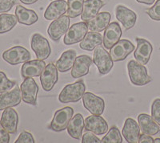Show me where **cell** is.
Masks as SVG:
<instances>
[{"label": "cell", "mask_w": 160, "mask_h": 143, "mask_svg": "<svg viewBox=\"0 0 160 143\" xmlns=\"http://www.w3.org/2000/svg\"><path fill=\"white\" fill-rule=\"evenodd\" d=\"M86 85L82 81L66 85L58 96V101L62 104L75 103L82 98L85 93Z\"/></svg>", "instance_id": "cell-1"}, {"label": "cell", "mask_w": 160, "mask_h": 143, "mask_svg": "<svg viewBox=\"0 0 160 143\" xmlns=\"http://www.w3.org/2000/svg\"><path fill=\"white\" fill-rule=\"evenodd\" d=\"M128 70L130 81L135 85L143 86L152 81V78L148 75L146 67L137 61H129L128 64Z\"/></svg>", "instance_id": "cell-2"}, {"label": "cell", "mask_w": 160, "mask_h": 143, "mask_svg": "<svg viewBox=\"0 0 160 143\" xmlns=\"http://www.w3.org/2000/svg\"><path fill=\"white\" fill-rule=\"evenodd\" d=\"M93 62L98 68V72L102 75L109 73L113 68V61L108 51L101 46L97 47L94 51Z\"/></svg>", "instance_id": "cell-3"}, {"label": "cell", "mask_w": 160, "mask_h": 143, "mask_svg": "<svg viewBox=\"0 0 160 143\" xmlns=\"http://www.w3.org/2000/svg\"><path fill=\"white\" fill-rule=\"evenodd\" d=\"M74 114V109L71 107L67 106L57 110L51 122L50 128L55 132H61L68 128L70 121Z\"/></svg>", "instance_id": "cell-4"}, {"label": "cell", "mask_w": 160, "mask_h": 143, "mask_svg": "<svg viewBox=\"0 0 160 143\" xmlns=\"http://www.w3.org/2000/svg\"><path fill=\"white\" fill-rule=\"evenodd\" d=\"M31 57L30 51L22 46L13 47L2 53V59L11 65L27 62L30 61Z\"/></svg>", "instance_id": "cell-5"}, {"label": "cell", "mask_w": 160, "mask_h": 143, "mask_svg": "<svg viewBox=\"0 0 160 143\" xmlns=\"http://www.w3.org/2000/svg\"><path fill=\"white\" fill-rule=\"evenodd\" d=\"M31 45L32 50L35 51L37 59L45 61L51 55V48L49 42L41 34L35 33L32 35Z\"/></svg>", "instance_id": "cell-6"}, {"label": "cell", "mask_w": 160, "mask_h": 143, "mask_svg": "<svg viewBox=\"0 0 160 143\" xmlns=\"http://www.w3.org/2000/svg\"><path fill=\"white\" fill-rule=\"evenodd\" d=\"M88 27L86 22H80L73 24L66 32L63 43L66 45H72L82 41L88 34Z\"/></svg>", "instance_id": "cell-7"}, {"label": "cell", "mask_w": 160, "mask_h": 143, "mask_svg": "<svg viewBox=\"0 0 160 143\" xmlns=\"http://www.w3.org/2000/svg\"><path fill=\"white\" fill-rule=\"evenodd\" d=\"M69 25L70 17L68 15H62L57 19L53 20L48 29L50 38L54 41H58L68 31Z\"/></svg>", "instance_id": "cell-8"}, {"label": "cell", "mask_w": 160, "mask_h": 143, "mask_svg": "<svg viewBox=\"0 0 160 143\" xmlns=\"http://www.w3.org/2000/svg\"><path fill=\"white\" fill-rule=\"evenodd\" d=\"M21 93L22 101L27 104L31 105H36L37 94L38 93V86L33 77L25 78L21 84Z\"/></svg>", "instance_id": "cell-9"}, {"label": "cell", "mask_w": 160, "mask_h": 143, "mask_svg": "<svg viewBox=\"0 0 160 143\" xmlns=\"http://www.w3.org/2000/svg\"><path fill=\"white\" fill-rule=\"evenodd\" d=\"M135 48V45L128 40H119L110 49V55L113 61H122L125 60Z\"/></svg>", "instance_id": "cell-10"}, {"label": "cell", "mask_w": 160, "mask_h": 143, "mask_svg": "<svg viewBox=\"0 0 160 143\" xmlns=\"http://www.w3.org/2000/svg\"><path fill=\"white\" fill-rule=\"evenodd\" d=\"M82 103L87 109L94 115H102L105 109V101L100 97L87 92L82 96Z\"/></svg>", "instance_id": "cell-11"}, {"label": "cell", "mask_w": 160, "mask_h": 143, "mask_svg": "<svg viewBox=\"0 0 160 143\" xmlns=\"http://www.w3.org/2000/svg\"><path fill=\"white\" fill-rule=\"evenodd\" d=\"M58 80V69L52 63L46 65L45 68L40 75V82L44 91L50 92Z\"/></svg>", "instance_id": "cell-12"}, {"label": "cell", "mask_w": 160, "mask_h": 143, "mask_svg": "<svg viewBox=\"0 0 160 143\" xmlns=\"http://www.w3.org/2000/svg\"><path fill=\"white\" fill-rule=\"evenodd\" d=\"M137 47L134 52V56L136 59L137 62L145 65L148 64L151 58L153 51V47L151 43L145 39L136 38Z\"/></svg>", "instance_id": "cell-13"}, {"label": "cell", "mask_w": 160, "mask_h": 143, "mask_svg": "<svg viewBox=\"0 0 160 143\" xmlns=\"http://www.w3.org/2000/svg\"><path fill=\"white\" fill-rule=\"evenodd\" d=\"M85 130L97 135H103L108 131V124L100 115L89 116L85 119Z\"/></svg>", "instance_id": "cell-14"}, {"label": "cell", "mask_w": 160, "mask_h": 143, "mask_svg": "<svg viewBox=\"0 0 160 143\" xmlns=\"http://www.w3.org/2000/svg\"><path fill=\"white\" fill-rule=\"evenodd\" d=\"M115 16L117 19L122 24L126 30L131 29L136 24V13L125 6H117L115 9Z\"/></svg>", "instance_id": "cell-15"}, {"label": "cell", "mask_w": 160, "mask_h": 143, "mask_svg": "<svg viewBox=\"0 0 160 143\" xmlns=\"http://www.w3.org/2000/svg\"><path fill=\"white\" fill-rule=\"evenodd\" d=\"M122 29L117 22H112L105 29L102 43L107 49H111L121 38Z\"/></svg>", "instance_id": "cell-16"}, {"label": "cell", "mask_w": 160, "mask_h": 143, "mask_svg": "<svg viewBox=\"0 0 160 143\" xmlns=\"http://www.w3.org/2000/svg\"><path fill=\"white\" fill-rule=\"evenodd\" d=\"M0 122L9 134H14L17 132L18 124V116L14 109L7 108L4 109Z\"/></svg>", "instance_id": "cell-17"}, {"label": "cell", "mask_w": 160, "mask_h": 143, "mask_svg": "<svg viewBox=\"0 0 160 143\" xmlns=\"http://www.w3.org/2000/svg\"><path fill=\"white\" fill-rule=\"evenodd\" d=\"M93 64V60L89 56L82 55L76 57L75 64L72 67L71 77L73 78H79L89 73V68Z\"/></svg>", "instance_id": "cell-18"}, {"label": "cell", "mask_w": 160, "mask_h": 143, "mask_svg": "<svg viewBox=\"0 0 160 143\" xmlns=\"http://www.w3.org/2000/svg\"><path fill=\"white\" fill-rule=\"evenodd\" d=\"M22 100L21 89L18 87L11 91L2 93L0 94V110L17 106L21 103Z\"/></svg>", "instance_id": "cell-19"}, {"label": "cell", "mask_w": 160, "mask_h": 143, "mask_svg": "<svg viewBox=\"0 0 160 143\" xmlns=\"http://www.w3.org/2000/svg\"><path fill=\"white\" fill-rule=\"evenodd\" d=\"M46 67V63L41 60L28 61L22 64L21 75L23 78L39 77Z\"/></svg>", "instance_id": "cell-20"}, {"label": "cell", "mask_w": 160, "mask_h": 143, "mask_svg": "<svg viewBox=\"0 0 160 143\" xmlns=\"http://www.w3.org/2000/svg\"><path fill=\"white\" fill-rule=\"evenodd\" d=\"M68 11V3L65 0H55L48 6L44 13V18L48 20H55L62 16Z\"/></svg>", "instance_id": "cell-21"}, {"label": "cell", "mask_w": 160, "mask_h": 143, "mask_svg": "<svg viewBox=\"0 0 160 143\" xmlns=\"http://www.w3.org/2000/svg\"><path fill=\"white\" fill-rule=\"evenodd\" d=\"M138 122L140 131L142 134L148 135H155L160 131V127L158 123L148 114H141L138 116Z\"/></svg>", "instance_id": "cell-22"}, {"label": "cell", "mask_w": 160, "mask_h": 143, "mask_svg": "<svg viewBox=\"0 0 160 143\" xmlns=\"http://www.w3.org/2000/svg\"><path fill=\"white\" fill-rule=\"evenodd\" d=\"M105 5L102 0H86L84 1L83 10L81 15V19L88 23L95 18L98 14L100 9Z\"/></svg>", "instance_id": "cell-23"}, {"label": "cell", "mask_w": 160, "mask_h": 143, "mask_svg": "<svg viewBox=\"0 0 160 143\" xmlns=\"http://www.w3.org/2000/svg\"><path fill=\"white\" fill-rule=\"evenodd\" d=\"M122 135L129 143H138L140 136V128L138 123L133 118H128L124 123Z\"/></svg>", "instance_id": "cell-24"}, {"label": "cell", "mask_w": 160, "mask_h": 143, "mask_svg": "<svg viewBox=\"0 0 160 143\" xmlns=\"http://www.w3.org/2000/svg\"><path fill=\"white\" fill-rule=\"evenodd\" d=\"M110 21H111V14L108 11H105V12L98 13L95 18L88 21L87 24L88 29L91 31L101 32L108 28V26L110 24Z\"/></svg>", "instance_id": "cell-25"}, {"label": "cell", "mask_w": 160, "mask_h": 143, "mask_svg": "<svg viewBox=\"0 0 160 143\" xmlns=\"http://www.w3.org/2000/svg\"><path fill=\"white\" fill-rule=\"evenodd\" d=\"M15 16L18 22L26 26H31L38 21V17L35 11L27 9L21 5H18L15 9Z\"/></svg>", "instance_id": "cell-26"}, {"label": "cell", "mask_w": 160, "mask_h": 143, "mask_svg": "<svg viewBox=\"0 0 160 143\" xmlns=\"http://www.w3.org/2000/svg\"><path fill=\"white\" fill-rule=\"evenodd\" d=\"M76 55V51L73 49L64 51L55 64L58 71L60 72H67L71 70L75 64Z\"/></svg>", "instance_id": "cell-27"}, {"label": "cell", "mask_w": 160, "mask_h": 143, "mask_svg": "<svg viewBox=\"0 0 160 143\" xmlns=\"http://www.w3.org/2000/svg\"><path fill=\"white\" fill-rule=\"evenodd\" d=\"M85 125V121L82 114H77L70 121L68 125V132L74 139L78 140L81 138Z\"/></svg>", "instance_id": "cell-28"}, {"label": "cell", "mask_w": 160, "mask_h": 143, "mask_svg": "<svg viewBox=\"0 0 160 143\" xmlns=\"http://www.w3.org/2000/svg\"><path fill=\"white\" fill-rule=\"evenodd\" d=\"M102 43V36L99 32L91 31L88 32L84 39L79 44L80 48L86 51H93L95 48L101 45Z\"/></svg>", "instance_id": "cell-29"}, {"label": "cell", "mask_w": 160, "mask_h": 143, "mask_svg": "<svg viewBox=\"0 0 160 143\" xmlns=\"http://www.w3.org/2000/svg\"><path fill=\"white\" fill-rule=\"evenodd\" d=\"M18 23L16 16L11 14L3 13L0 15V34L7 33L11 31Z\"/></svg>", "instance_id": "cell-30"}, {"label": "cell", "mask_w": 160, "mask_h": 143, "mask_svg": "<svg viewBox=\"0 0 160 143\" xmlns=\"http://www.w3.org/2000/svg\"><path fill=\"white\" fill-rule=\"evenodd\" d=\"M84 0H68V15L70 18L75 19L82 15L83 10Z\"/></svg>", "instance_id": "cell-31"}, {"label": "cell", "mask_w": 160, "mask_h": 143, "mask_svg": "<svg viewBox=\"0 0 160 143\" xmlns=\"http://www.w3.org/2000/svg\"><path fill=\"white\" fill-rule=\"evenodd\" d=\"M101 142L102 143H122V138L120 134L118 129L115 126H113L110 129V130L103 137Z\"/></svg>", "instance_id": "cell-32"}, {"label": "cell", "mask_w": 160, "mask_h": 143, "mask_svg": "<svg viewBox=\"0 0 160 143\" xmlns=\"http://www.w3.org/2000/svg\"><path fill=\"white\" fill-rule=\"evenodd\" d=\"M15 85V82L10 81L3 72L0 71V93L12 89Z\"/></svg>", "instance_id": "cell-33"}, {"label": "cell", "mask_w": 160, "mask_h": 143, "mask_svg": "<svg viewBox=\"0 0 160 143\" xmlns=\"http://www.w3.org/2000/svg\"><path fill=\"white\" fill-rule=\"evenodd\" d=\"M148 15L153 20L160 21V0H157L155 5L148 10Z\"/></svg>", "instance_id": "cell-34"}, {"label": "cell", "mask_w": 160, "mask_h": 143, "mask_svg": "<svg viewBox=\"0 0 160 143\" xmlns=\"http://www.w3.org/2000/svg\"><path fill=\"white\" fill-rule=\"evenodd\" d=\"M151 117L160 125V99H155L151 105Z\"/></svg>", "instance_id": "cell-35"}, {"label": "cell", "mask_w": 160, "mask_h": 143, "mask_svg": "<svg viewBox=\"0 0 160 143\" xmlns=\"http://www.w3.org/2000/svg\"><path fill=\"white\" fill-rule=\"evenodd\" d=\"M15 143H34L35 142L34 137L31 133L28 132V131H23L18 136V138H17L16 141H15Z\"/></svg>", "instance_id": "cell-36"}, {"label": "cell", "mask_w": 160, "mask_h": 143, "mask_svg": "<svg viewBox=\"0 0 160 143\" xmlns=\"http://www.w3.org/2000/svg\"><path fill=\"white\" fill-rule=\"evenodd\" d=\"M17 3V0H0V13L8 12Z\"/></svg>", "instance_id": "cell-37"}, {"label": "cell", "mask_w": 160, "mask_h": 143, "mask_svg": "<svg viewBox=\"0 0 160 143\" xmlns=\"http://www.w3.org/2000/svg\"><path fill=\"white\" fill-rule=\"evenodd\" d=\"M82 143H99L101 142V140L95 135L94 133L91 131H88L82 136Z\"/></svg>", "instance_id": "cell-38"}, {"label": "cell", "mask_w": 160, "mask_h": 143, "mask_svg": "<svg viewBox=\"0 0 160 143\" xmlns=\"http://www.w3.org/2000/svg\"><path fill=\"white\" fill-rule=\"evenodd\" d=\"M10 141L9 133L6 130L0 122V143H8Z\"/></svg>", "instance_id": "cell-39"}, {"label": "cell", "mask_w": 160, "mask_h": 143, "mask_svg": "<svg viewBox=\"0 0 160 143\" xmlns=\"http://www.w3.org/2000/svg\"><path fill=\"white\" fill-rule=\"evenodd\" d=\"M139 143H152L154 142V139L151 138V136L148 134H142V135L139 136V139H138Z\"/></svg>", "instance_id": "cell-40"}, {"label": "cell", "mask_w": 160, "mask_h": 143, "mask_svg": "<svg viewBox=\"0 0 160 143\" xmlns=\"http://www.w3.org/2000/svg\"><path fill=\"white\" fill-rule=\"evenodd\" d=\"M136 1L139 3L147 4V5H151L155 3V0H136Z\"/></svg>", "instance_id": "cell-41"}, {"label": "cell", "mask_w": 160, "mask_h": 143, "mask_svg": "<svg viewBox=\"0 0 160 143\" xmlns=\"http://www.w3.org/2000/svg\"><path fill=\"white\" fill-rule=\"evenodd\" d=\"M19 1L22 3L26 4V5H31V4H34L38 2V0H19Z\"/></svg>", "instance_id": "cell-42"}, {"label": "cell", "mask_w": 160, "mask_h": 143, "mask_svg": "<svg viewBox=\"0 0 160 143\" xmlns=\"http://www.w3.org/2000/svg\"><path fill=\"white\" fill-rule=\"evenodd\" d=\"M154 142H155V143L160 142V138H156V139H155L154 140Z\"/></svg>", "instance_id": "cell-43"}]
</instances>
